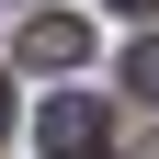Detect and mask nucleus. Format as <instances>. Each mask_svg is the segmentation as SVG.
<instances>
[{
    "label": "nucleus",
    "mask_w": 159,
    "mask_h": 159,
    "mask_svg": "<svg viewBox=\"0 0 159 159\" xmlns=\"http://www.w3.org/2000/svg\"><path fill=\"white\" fill-rule=\"evenodd\" d=\"M125 80H136V91H148V102H159V34H148V46H136V57H125Z\"/></svg>",
    "instance_id": "7ed1b4c3"
},
{
    "label": "nucleus",
    "mask_w": 159,
    "mask_h": 159,
    "mask_svg": "<svg viewBox=\"0 0 159 159\" xmlns=\"http://www.w3.org/2000/svg\"><path fill=\"white\" fill-rule=\"evenodd\" d=\"M11 57H23V68H80V57H91V23H68V11H34V23L11 34Z\"/></svg>",
    "instance_id": "f03ea898"
},
{
    "label": "nucleus",
    "mask_w": 159,
    "mask_h": 159,
    "mask_svg": "<svg viewBox=\"0 0 159 159\" xmlns=\"http://www.w3.org/2000/svg\"><path fill=\"white\" fill-rule=\"evenodd\" d=\"M0 125H11V102H0Z\"/></svg>",
    "instance_id": "39448f33"
},
{
    "label": "nucleus",
    "mask_w": 159,
    "mask_h": 159,
    "mask_svg": "<svg viewBox=\"0 0 159 159\" xmlns=\"http://www.w3.org/2000/svg\"><path fill=\"white\" fill-rule=\"evenodd\" d=\"M102 11H136V23H148V11H159V0H102Z\"/></svg>",
    "instance_id": "20e7f679"
},
{
    "label": "nucleus",
    "mask_w": 159,
    "mask_h": 159,
    "mask_svg": "<svg viewBox=\"0 0 159 159\" xmlns=\"http://www.w3.org/2000/svg\"><path fill=\"white\" fill-rule=\"evenodd\" d=\"M102 136H114V114L91 102V91H68V102H46V114H34V148H46V159H91Z\"/></svg>",
    "instance_id": "f257e3e1"
}]
</instances>
